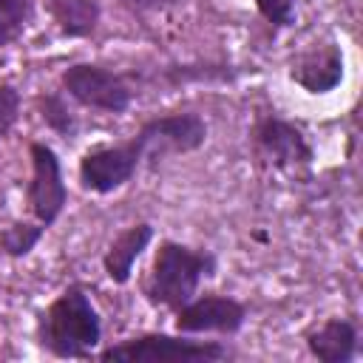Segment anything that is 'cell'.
Wrapping results in <instances>:
<instances>
[{"label":"cell","instance_id":"277c9868","mask_svg":"<svg viewBox=\"0 0 363 363\" xmlns=\"http://www.w3.org/2000/svg\"><path fill=\"white\" fill-rule=\"evenodd\" d=\"M142 156H145V150H142L136 136L130 142H125V145L88 150L82 156V162H79V182H82L85 190L111 193V190L122 187L125 182H130V176L136 173Z\"/></svg>","mask_w":363,"mask_h":363},{"label":"cell","instance_id":"ac0fdd59","mask_svg":"<svg viewBox=\"0 0 363 363\" xmlns=\"http://www.w3.org/2000/svg\"><path fill=\"white\" fill-rule=\"evenodd\" d=\"M255 6L275 26H289L295 17V0H255Z\"/></svg>","mask_w":363,"mask_h":363},{"label":"cell","instance_id":"e0dca14e","mask_svg":"<svg viewBox=\"0 0 363 363\" xmlns=\"http://www.w3.org/2000/svg\"><path fill=\"white\" fill-rule=\"evenodd\" d=\"M17 113H20V94L11 85L0 82V139L11 130V125L17 122Z\"/></svg>","mask_w":363,"mask_h":363},{"label":"cell","instance_id":"8fae6325","mask_svg":"<svg viewBox=\"0 0 363 363\" xmlns=\"http://www.w3.org/2000/svg\"><path fill=\"white\" fill-rule=\"evenodd\" d=\"M309 352L323 363H346L354 357L357 349V329L349 320H326L320 329L306 335Z\"/></svg>","mask_w":363,"mask_h":363},{"label":"cell","instance_id":"4fadbf2b","mask_svg":"<svg viewBox=\"0 0 363 363\" xmlns=\"http://www.w3.org/2000/svg\"><path fill=\"white\" fill-rule=\"evenodd\" d=\"M54 23L68 37H85L96 28L99 6L96 0H45Z\"/></svg>","mask_w":363,"mask_h":363},{"label":"cell","instance_id":"30bf717a","mask_svg":"<svg viewBox=\"0 0 363 363\" xmlns=\"http://www.w3.org/2000/svg\"><path fill=\"white\" fill-rule=\"evenodd\" d=\"M292 79L303 85L309 94H326L343 79V54L337 45H323L309 51L295 68Z\"/></svg>","mask_w":363,"mask_h":363},{"label":"cell","instance_id":"52a82bcc","mask_svg":"<svg viewBox=\"0 0 363 363\" xmlns=\"http://www.w3.org/2000/svg\"><path fill=\"white\" fill-rule=\"evenodd\" d=\"M136 139L145 153H164V150L187 153L204 145L207 125L199 113H170V116H156L145 122Z\"/></svg>","mask_w":363,"mask_h":363},{"label":"cell","instance_id":"9a60e30c","mask_svg":"<svg viewBox=\"0 0 363 363\" xmlns=\"http://www.w3.org/2000/svg\"><path fill=\"white\" fill-rule=\"evenodd\" d=\"M43 230H45L43 224H11V227L3 230L0 244H3V250H6L9 255L20 258V255H26V252L34 250V244H37L40 235H43Z\"/></svg>","mask_w":363,"mask_h":363},{"label":"cell","instance_id":"ba28073f","mask_svg":"<svg viewBox=\"0 0 363 363\" xmlns=\"http://www.w3.org/2000/svg\"><path fill=\"white\" fill-rule=\"evenodd\" d=\"M255 145L264 153V159H269L275 167L281 170H298L306 167L312 162V147L303 139V133L284 122V119H261L255 125Z\"/></svg>","mask_w":363,"mask_h":363},{"label":"cell","instance_id":"2e32d148","mask_svg":"<svg viewBox=\"0 0 363 363\" xmlns=\"http://www.w3.org/2000/svg\"><path fill=\"white\" fill-rule=\"evenodd\" d=\"M40 113H43V119H45L57 133H71V130H74V116H71L68 105H65L60 96H54V94L40 99Z\"/></svg>","mask_w":363,"mask_h":363},{"label":"cell","instance_id":"5bb4252c","mask_svg":"<svg viewBox=\"0 0 363 363\" xmlns=\"http://www.w3.org/2000/svg\"><path fill=\"white\" fill-rule=\"evenodd\" d=\"M31 0H0V45L17 40L26 28Z\"/></svg>","mask_w":363,"mask_h":363},{"label":"cell","instance_id":"7a4b0ae2","mask_svg":"<svg viewBox=\"0 0 363 363\" xmlns=\"http://www.w3.org/2000/svg\"><path fill=\"white\" fill-rule=\"evenodd\" d=\"M210 269H213V255L210 252H196L184 244L164 241L156 250L145 295L156 306L182 309L196 295L199 281L204 275H210Z\"/></svg>","mask_w":363,"mask_h":363},{"label":"cell","instance_id":"3957f363","mask_svg":"<svg viewBox=\"0 0 363 363\" xmlns=\"http://www.w3.org/2000/svg\"><path fill=\"white\" fill-rule=\"evenodd\" d=\"M227 349L216 340H187L170 335H142L119 346L105 349L99 357L105 363H207L221 360Z\"/></svg>","mask_w":363,"mask_h":363},{"label":"cell","instance_id":"d6986e66","mask_svg":"<svg viewBox=\"0 0 363 363\" xmlns=\"http://www.w3.org/2000/svg\"><path fill=\"white\" fill-rule=\"evenodd\" d=\"M133 6H142V9H159V6H167L173 0H130Z\"/></svg>","mask_w":363,"mask_h":363},{"label":"cell","instance_id":"5b68a950","mask_svg":"<svg viewBox=\"0 0 363 363\" xmlns=\"http://www.w3.org/2000/svg\"><path fill=\"white\" fill-rule=\"evenodd\" d=\"M31 184H28V204L31 213L37 216V221L43 227H51L62 207H65V182H62V170H60V159L48 145L34 142L31 145Z\"/></svg>","mask_w":363,"mask_h":363},{"label":"cell","instance_id":"7c38bea8","mask_svg":"<svg viewBox=\"0 0 363 363\" xmlns=\"http://www.w3.org/2000/svg\"><path fill=\"white\" fill-rule=\"evenodd\" d=\"M153 238V227L150 224H136L130 230H125L111 250L105 252V272L113 284H125L130 278V269L136 264V258L142 255V250L150 244Z\"/></svg>","mask_w":363,"mask_h":363},{"label":"cell","instance_id":"6da1fadb","mask_svg":"<svg viewBox=\"0 0 363 363\" xmlns=\"http://www.w3.org/2000/svg\"><path fill=\"white\" fill-rule=\"evenodd\" d=\"M99 315L79 286H68L40 320L43 346L57 357H88L99 343Z\"/></svg>","mask_w":363,"mask_h":363},{"label":"cell","instance_id":"9c48e42d","mask_svg":"<svg viewBox=\"0 0 363 363\" xmlns=\"http://www.w3.org/2000/svg\"><path fill=\"white\" fill-rule=\"evenodd\" d=\"M247 312L238 301L227 295H204V298H190L179 315H176V329L179 332H235L241 329Z\"/></svg>","mask_w":363,"mask_h":363},{"label":"cell","instance_id":"8992f818","mask_svg":"<svg viewBox=\"0 0 363 363\" xmlns=\"http://www.w3.org/2000/svg\"><path fill=\"white\" fill-rule=\"evenodd\" d=\"M62 85L77 102H82L88 108L122 113L130 102V91L122 82V77H116L113 71H105L99 65H71L62 74Z\"/></svg>","mask_w":363,"mask_h":363}]
</instances>
